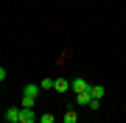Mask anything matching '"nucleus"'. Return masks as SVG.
<instances>
[{
    "mask_svg": "<svg viewBox=\"0 0 126 123\" xmlns=\"http://www.w3.org/2000/svg\"><path fill=\"white\" fill-rule=\"evenodd\" d=\"M20 109H23V112H20V123H39V118L34 115L31 106H20Z\"/></svg>",
    "mask_w": 126,
    "mask_h": 123,
    "instance_id": "obj_1",
    "label": "nucleus"
},
{
    "mask_svg": "<svg viewBox=\"0 0 126 123\" xmlns=\"http://www.w3.org/2000/svg\"><path fill=\"white\" fill-rule=\"evenodd\" d=\"M90 81H87V78H73V92H76V95H79V92H87V90H90Z\"/></svg>",
    "mask_w": 126,
    "mask_h": 123,
    "instance_id": "obj_2",
    "label": "nucleus"
},
{
    "mask_svg": "<svg viewBox=\"0 0 126 123\" xmlns=\"http://www.w3.org/2000/svg\"><path fill=\"white\" fill-rule=\"evenodd\" d=\"M20 112H23L20 106H9V109H6V120L9 123H20Z\"/></svg>",
    "mask_w": 126,
    "mask_h": 123,
    "instance_id": "obj_3",
    "label": "nucleus"
},
{
    "mask_svg": "<svg viewBox=\"0 0 126 123\" xmlns=\"http://www.w3.org/2000/svg\"><path fill=\"white\" fill-rule=\"evenodd\" d=\"M39 90H42L39 84H28L25 90H23V98H34V101H36V95H39Z\"/></svg>",
    "mask_w": 126,
    "mask_h": 123,
    "instance_id": "obj_4",
    "label": "nucleus"
},
{
    "mask_svg": "<svg viewBox=\"0 0 126 123\" xmlns=\"http://www.w3.org/2000/svg\"><path fill=\"white\" fill-rule=\"evenodd\" d=\"M70 87H73V81H67V78H56V87H53V90L56 92H67Z\"/></svg>",
    "mask_w": 126,
    "mask_h": 123,
    "instance_id": "obj_5",
    "label": "nucleus"
},
{
    "mask_svg": "<svg viewBox=\"0 0 126 123\" xmlns=\"http://www.w3.org/2000/svg\"><path fill=\"white\" fill-rule=\"evenodd\" d=\"M90 101H93L90 90H87V92H79V95H76V104H81V106H90Z\"/></svg>",
    "mask_w": 126,
    "mask_h": 123,
    "instance_id": "obj_6",
    "label": "nucleus"
},
{
    "mask_svg": "<svg viewBox=\"0 0 126 123\" xmlns=\"http://www.w3.org/2000/svg\"><path fill=\"white\" fill-rule=\"evenodd\" d=\"M90 95H93V98H98V101H101L104 95H107V90H104V87H101V84H93V87H90Z\"/></svg>",
    "mask_w": 126,
    "mask_h": 123,
    "instance_id": "obj_7",
    "label": "nucleus"
},
{
    "mask_svg": "<svg viewBox=\"0 0 126 123\" xmlns=\"http://www.w3.org/2000/svg\"><path fill=\"white\" fill-rule=\"evenodd\" d=\"M39 87H42V90H53V87H56V78H42Z\"/></svg>",
    "mask_w": 126,
    "mask_h": 123,
    "instance_id": "obj_8",
    "label": "nucleus"
},
{
    "mask_svg": "<svg viewBox=\"0 0 126 123\" xmlns=\"http://www.w3.org/2000/svg\"><path fill=\"white\" fill-rule=\"evenodd\" d=\"M62 120H64V123H79V115L70 109V112H64V118H62Z\"/></svg>",
    "mask_w": 126,
    "mask_h": 123,
    "instance_id": "obj_9",
    "label": "nucleus"
},
{
    "mask_svg": "<svg viewBox=\"0 0 126 123\" xmlns=\"http://www.w3.org/2000/svg\"><path fill=\"white\" fill-rule=\"evenodd\" d=\"M56 118H53V115H50V112H45V115H39V123H53Z\"/></svg>",
    "mask_w": 126,
    "mask_h": 123,
    "instance_id": "obj_10",
    "label": "nucleus"
}]
</instances>
